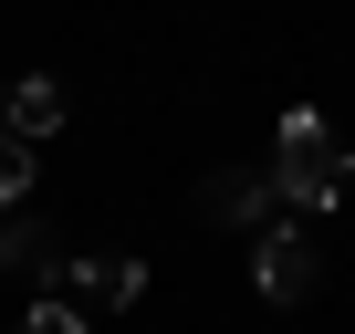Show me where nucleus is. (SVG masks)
Instances as JSON below:
<instances>
[{"label":"nucleus","mask_w":355,"mask_h":334,"mask_svg":"<svg viewBox=\"0 0 355 334\" xmlns=\"http://www.w3.org/2000/svg\"><path fill=\"white\" fill-rule=\"evenodd\" d=\"M345 178H355L345 136H334L313 105H293V115H282V146H272V188H282V209H334Z\"/></svg>","instance_id":"1"},{"label":"nucleus","mask_w":355,"mask_h":334,"mask_svg":"<svg viewBox=\"0 0 355 334\" xmlns=\"http://www.w3.org/2000/svg\"><path fill=\"white\" fill-rule=\"evenodd\" d=\"M63 292L84 313H125V303H146V261L136 251H73L63 261Z\"/></svg>","instance_id":"2"},{"label":"nucleus","mask_w":355,"mask_h":334,"mask_svg":"<svg viewBox=\"0 0 355 334\" xmlns=\"http://www.w3.org/2000/svg\"><path fill=\"white\" fill-rule=\"evenodd\" d=\"M313 272H324V261H313V240H303L293 220H272V230H261V251H251L261 303H303V292H313Z\"/></svg>","instance_id":"3"},{"label":"nucleus","mask_w":355,"mask_h":334,"mask_svg":"<svg viewBox=\"0 0 355 334\" xmlns=\"http://www.w3.org/2000/svg\"><path fill=\"white\" fill-rule=\"evenodd\" d=\"M199 209H209V220H230V230H272L282 188H272V167H220V178L199 188Z\"/></svg>","instance_id":"4"},{"label":"nucleus","mask_w":355,"mask_h":334,"mask_svg":"<svg viewBox=\"0 0 355 334\" xmlns=\"http://www.w3.org/2000/svg\"><path fill=\"white\" fill-rule=\"evenodd\" d=\"M0 125H11L21 146H42V136L63 125V84H53V73H21V84H0Z\"/></svg>","instance_id":"5"},{"label":"nucleus","mask_w":355,"mask_h":334,"mask_svg":"<svg viewBox=\"0 0 355 334\" xmlns=\"http://www.w3.org/2000/svg\"><path fill=\"white\" fill-rule=\"evenodd\" d=\"M0 272H21V282H53V272H63V251H53V230H42L32 209L0 220Z\"/></svg>","instance_id":"6"},{"label":"nucleus","mask_w":355,"mask_h":334,"mask_svg":"<svg viewBox=\"0 0 355 334\" xmlns=\"http://www.w3.org/2000/svg\"><path fill=\"white\" fill-rule=\"evenodd\" d=\"M21 334H94V313H84L73 292H42V303L21 313Z\"/></svg>","instance_id":"7"},{"label":"nucleus","mask_w":355,"mask_h":334,"mask_svg":"<svg viewBox=\"0 0 355 334\" xmlns=\"http://www.w3.org/2000/svg\"><path fill=\"white\" fill-rule=\"evenodd\" d=\"M21 188H32V146H21L11 125H0V220L21 209Z\"/></svg>","instance_id":"8"}]
</instances>
